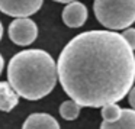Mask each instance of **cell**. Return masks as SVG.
Returning <instances> with one entry per match:
<instances>
[{"mask_svg": "<svg viewBox=\"0 0 135 129\" xmlns=\"http://www.w3.org/2000/svg\"><path fill=\"white\" fill-rule=\"evenodd\" d=\"M57 68L64 91L84 107L119 102L135 81L134 49L122 35L109 31L74 36L62 48Z\"/></svg>", "mask_w": 135, "mask_h": 129, "instance_id": "6da1fadb", "label": "cell"}, {"mask_svg": "<svg viewBox=\"0 0 135 129\" xmlns=\"http://www.w3.org/2000/svg\"><path fill=\"white\" fill-rule=\"evenodd\" d=\"M80 107H81V106L77 102H74L73 99L65 100V102H62L61 106H60V115H61V117L65 120H74V119H77L79 115H80Z\"/></svg>", "mask_w": 135, "mask_h": 129, "instance_id": "30bf717a", "label": "cell"}, {"mask_svg": "<svg viewBox=\"0 0 135 129\" xmlns=\"http://www.w3.org/2000/svg\"><path fill=\"white\" fill-rule=\"evenodd\" d=\"M100 129H135V110L132 109H122L119 119L115 122L103 120Z\"/></svg>", "mask_w": 135, "mask_h": 129, "instance_id": "9c48e42d", "label": "cell"}, {"mask_svg": "<svg viewBox=\"0 0 135 129\" xmlns=\"http://www.w3.org/2000/svg\"><path fill=\"white\" fill-rule=\"evenodd\" d=\"M96 19L108 29H126L135 22V0H94Z\"/></svg>", "mask_w": 135, "mask_h": 129, "instance_id": "3957f363", "label": "cell"}, {"mask_svg": "<svg viewBox=\"0 0 135 129\" xmlns=\"http://www.w3.org/2000/svg\"><path fill=\"white\" fill-rule=\"evenodd\" d=\"M3 36V26H2V22H0V39Z\"/></svg>", "mask_w": 135, "mask_h": 129, "instance_id": "2e32d148", "label": "cell"}, {"mask_svg": "<svg viewBox=\"0 0 135 129\" xmlns=\"http://www.w3.org/2000/svg\"><path fill=\"white\" fill-rule=\"evenodd\" d=\"M22 129H60V125L48 113H32L26 117Z\"/></svg>", "mask_w": 135, "mask_h": 129, "instance_id": "52a82bcc", "label": "cell"}, {"mask_svg": "<svg viewBox=\"0 0 135 129\" xmlns=\"http://www.w3.org/2000/svg\"><path fill=\"white\" fill-rule=\"evenodd\" d=\"M9 38L13 44L28 47L31 45L38 36V26L29 18H16L9 25Z\"/></svg>", "mask_w": 135, "mask_h": 129, "instance_id": "277c9868", "label": "cell"}, {"mask_svg": "<svg viewBox=\"0 0 135 129\" xmlns=\"http://www.w3.org/2000/svg\"><path fill=\"white\" fill-rule=\"evenodd\" d=\"M58 68L44 49H25L12 57L7 65V80L13 90L26 100H39L54 90Z\"/></svg>", "mask_w": 135, "mask_h": 129, "instance_id": "7a4b0ae2", "label": "cell"}, {"mask_svg": "<svg viewBox=\"0 0 135 129\" xmlns=\"http://www.w3.org/2000/svg\"><path fill=\"white\" fill-rule=\"evenodd\" d=\"M54 2H58V3H71V2H77V0H54Z\"/></svg>", "mask_w": 135, "mask_h": 129, "instance_id": "9a60e30c", "label": "cell"}, {"mask_svg": "<svg viewBox=\"0 0 135 129\" xmlns=\"http://www.w3.org/2000/svg\"><path fill=\"white\" fill-rule=\"evenodd\" d=\"M120 113H122V109L116 103H109V105L102 107V117L106 122H115V120H118Z\"/></svg>", "mask_w": 135, "mask_h": 129, "instance_id": "8fae6325", "label": "cell"}, {"mask_svg": "<svg viewBox=\"0 0 135 129\" xmlns=\"http://www.w3.org/2000/svg\"><path fill=\"white\" fill-rule=\"evenodd\" d=\"M44 0H0V12L13 18H28L36 13Z\"/></svg>", "mask_w": 135, "mask_h": 129, "instance_id": "5b68a950", "label": "cell"}, {"mask_svg": "<svg viewBox=\"0 0 135 129\" xmlns=\"http://www.w3.org/2000/svg\"><path fill=\"white\" fill-rule=\"evenodd\" d=\"M62 21L68 28H80L87 21V7L81 2H71L62 10Z\"/></svg>", "mask_w": 135, "mask_h": 129, "instance_id": "8992f818", "label": "cell"}, {"mask_svg": "<svg viewBox=\"0 0 135 129\" xmlns=\"http://www.w3.org/2000/svg\"><path fill=\"white\" fill-rule=\"evenodd\" d=\"M122 36L126 41V44H128L132 49H135V28H126V29L123 31Z\"/></svg>", "mask_w": 135, "mask_h": 129, "instance_id": "7c38bea8", "label": "cell"}, {"mask_svg": "<svg viewBox=\"0 0 135 129\" xmlns=\"http://www.w3.org/2000/svg\"><path fill=\"white\" fill-rule=\"evenodd\" d=\"M19 94L13 90L9 81H0V110L10 112L18 106Z\"/></svg>", "mask_w": 135, "mask_h": 129, "instance_id": "ba28073f", "label": "cell"}, {"mask_svg": "<svg viewBox=\"0 0 135 129\" xmlns=\"http://www.w3.org/2000/svg\"><path fill=\"white\" fill-rule=\"evenodd\" d=\"M128 100H129V105H131V107L135 110V87L131 88V91L128 93Z\"/></svg>", "mask_w": 135, "mask_h": 129, "instance_id": "4fadbf2b", "label": "cell"}, {"mask_svg": "<svg viewBox=\"0 0 135 129\" xmlns=\"http://www.w3.org/2000/svg\"><path fill=\"white\" fill-rule=\"evenodd\" d=\"M3 67H4V61H3L2 54H0V74H2V71H3Z\"/></svg>", "mask_w": 135, "mask_h": 129, "instance_id": "5bb4252c", "label": "cell"}]
</instances>
